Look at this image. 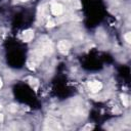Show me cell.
I'll return each instance as SVG.
<instances>
[{"mask_svg": "<svg viewBox=\"0 0 131 131\" xmlns=\"http://www.w3.org/2000/svg\"><path fill=\"white\" fill-rule=\"evenodd\" d=\"M71 47V44L68 42V41H60L59 43H58V49L60 50V51H67L69 48Z\"/></svg>", "mask_w": 131, "mask_h": 131, "instance_id": "obj_1", "label": "cell"}, {"mask_svg": "<svg viewBox=\"0 0 131 131\" xmlns=\"http://www.w3.org/2000/svg\"><path fill=\"white\" fill-rule=\"evenodd\" d=\"M89 88L93 92H95V91H98L101 88V84L99 82H97V81H93V82H90L89 83Z\"/></svg>", "mask_w": 131, "mask_h": 131, "instance_id": "obj_2", "label": "cell"}, {"mask_svg": "<svg viewBox=\"0 0 131 131\" xmlns=\"http://www.w3.org/2000/svg\"><path fill=\"white\" fill-rule=\"evenodd\" d=\"M51 10H52V12L54 13V14H60L61 13V11H62V9H61V6L57 3V4H53L52 6H51Z\"/></svg>", "mask_w": 131, "mask_h": 131, "instance_id": "obj_3", "label": "cell"}, {"mask_svg": "<svg viewBox=\"0 0 131 131\" xmlns=\"http://www.w3.org/2000/svg\"><path fill=\"white\" fill-rule=\"evenodd\" d=\"M25 40L26 41H30L32 38H33V33L32 32H27V33H25Z\"/></svg>", "mask_w": 131, "mask_h": 131, "instance_id": "obj_4", "label": "cell"}, {"mask_svg": "<svg viewBox=\"0 0 131 131\" xmlns=\"http://www.w3.org/2000/svg\"><path fill=\"white\" fill-rule=\"evenodd\" d=\"M2 86V82H1V79H0V87Z\"/></svg>", "mask_w": 131, "mask_h": 131, "instance_id": "obj_5", "label": "cell"}]
</instances>
